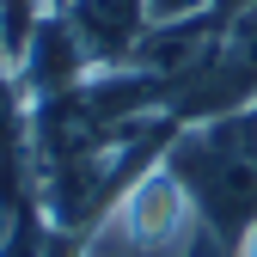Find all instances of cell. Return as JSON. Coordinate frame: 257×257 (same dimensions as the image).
Instances as JSON below:
<instances>
[{"instance_id": "6da1fadb", "label": "cell", "mask_w": 257, "mask_h": 257, "mask_svg": "<svg viewBox=\"0 0 257 257\" xmlns=\"http://www.w3.org/2000/svg\"><path fill=\"white\" fill-rule=\"evenodd\" d=\"M166 166L184 178L196 220L220 245H239L257 227V110L196 116L184 135H172Z\"/></svg>"}, {"instance_id": "7a4b0ae2", "label": "cell", "mask_w": 257, "mask_h": 257, "mask_svg": "<svg viewBox=\"0 0 257 257\" xmlns=\"http://www.w3.org/2000/svg\"><path fill=\"white\" fill-rule=\"evenodd\" d=\"M196 233H202L196 202L159 153L110 196V208L86 227L80 251L86 257H184Z\"/></svg>"}, {"instance_id": "3957f363", "label": "cell", "mask_w": 257, "mask_h": 257, "mask_svg": "<svg viewBox=\"0 0 257 257\" xmlns=\"http://www.w3.org/2000/svg\"><path fill=\"white\" fill-rule=\"evenodd\" d=\"M55 13L74 25V37H80V49L92 61V74L128 68L141 31L153 25L147 19V0H55Z\"/></svg>"}, {"instance_id": "277c9868", "label": "cell", "mask_w": 257, "mask_h": 257, "mask_svg": "<svg viewBox=\"0 0 257 257\" xmlns=\"http://www.w3.org/2000/svg\"><path fill=\"white\" fill-rule=\"evenodd\" d=\"M220 0H147V19H196V13H214Z\"/></svg>"}, {"instance_id": "5b68a950", "label": "cell", "mask_w": 257, "mask_h": 257, "mask_svg": "<svg viewBox=\"0 0 257 257\" xmlns=\"http://www.w3.org/2000/svg\"><path fill=\"white\" fill-rule=\"evenodd\" d=\"M184 257H233V245H220V239H214V233L202 227L196 239H190V251H184Z\"/></svg>"}, {"instance_id": "8992f818", "label": "cell", "mask_w": 257, "mask_h": 257, "mask_svg": "<svg viewBox=\"0 0 257 257\" xmlns=\"http://www.w3.org/2000/svg\"><path fill=\"white\" fill-rule=\"evenodd\" d=\"M233 257H257V227H251V233H245V239L233 245Z\"/></svg>"}]
</instances>
